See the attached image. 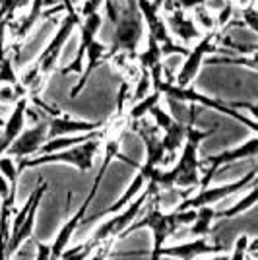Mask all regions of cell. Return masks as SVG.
<instances>
[{
	"mask_svg": "<svg viewBox=\"0 0 258 260\" xmlns=\"http://www.w3.org/2000/svg\"><path fill=\"white\" fill-rule=\"evenodd\" d=\"M29 98L23 86H0V103L4 105H16L20 99Z\"/></svg>",
	"mask_w": 258,
	"mask_h": 260,
	"instance_id": "cell-27",
	"label": "cell"
},
{
	"mask_svg": "<svg viewBox=\"0 0 258 260\" xmlns=\"http://www.w3.org/2000/svg\"><path fill=\"white\" fill-rule=\"evenodd\" d=\"M256 184L254 186H250V192L247 196H243L241 200H237L235 204L231 208H227L223 212H215V219H223V217H235L239 214H243V212H247L250 208L256 204Z\"/></svg>",
	"mask_w": 258,
	"mask_h": 260,
	"instance_id": "cell-24",
	"label": "cell"
},
{
	"mask_svg": "<svg viewBox=\"0 0 258 260\" xmlns=\"http://www.w3.org/2000/svg\"><path fill=\"white\" fill-rule=\"evenodd\" d=\"M150 89H151L150 74H148V72H144V70H140V80H138V86H136L134 93H132V103H136V101L144 99L146 95H150L151 93Z\"/></svg>",
	"mask_w": 258,
	"mask_h": 260,
	"instance_id": "cell-30",
	"label": "cell"
},
{
	"mask_svg": "<svg viewBox=\"0 0 258 260\" xmlns=\"http://www.w3.org/2000/svg\"><path fill=\"white\" fill-rule=\"evenodd\" d=\"M0 175L8 181L12 192H16L18 190V177H20V173H18V163H16L14 157L0 155Z\"/></svg>",
	"mask_w": 258,
	"mask_h": 260,
	"instance_id": "cell-26",
	"label": "cell"
},
{
	"mask_svg": "<svg viewBox=\"0 0 258 260\" xmlns=\"http://www.w3.org/2000/svg\"><path fill=\"white\" fill-rule=\"evenodd\" d=\"M86 56H87V62L84 64V70H82V74H80L78 84H76V86L72 87V91H70V98H76V95L87 86V80L93 74V70H95L97 64H99L101 60H111V58H113L111 53H109V45L103 43V41H99V39H93L91 43L87 45Z\"/></svg>",
	"mask_w": 258,
	"mask_h": 260,
	"instance_id": "cell-18",
	"label": "cell"
},
{
	"mask_svg": "<svg viewBox=\"0 0 258 260\" xmlns=\"http://www.w3.org/2000/svg\"><path fill=\"white\" fill-rule=\"evenodd\" d=\"M111 25V37H109V53L115 54H136L138 45L144 39V20L136 4H124L120 2L115 22Z\"/></svg>",
	"mask_w": 258,
	"mask_h": 260,
	"instance_id": "cell-2",
	"label": "cell"
},
{
	"mask_svg": "<svg viewBox=\"0 0 258 260\" xmlns=\"http://www.w3.org/2000/svg\"><path fill=\"white\" fill-rule=\"evenodd\" d=\"M138 10H140L142 20H144V27L148 29V37L162 47L163 58H169L173 54L184 56L188 53V47H183L171 39V35L167 31V25L163 22L162 6L155 0H138Z\"/></svg>",
	"mask_w": 258,
	"mask_h": 260,
	"instance_id": "cell-6",
	"label": "cell"
},
{
	"mask_svg": "<svg viewBox=\"0 0 258 260\" xmlns=\"http://www.w3.org/2000/svg\"><path fill=\"white\" fill-rule=\"evenodd\" d=\"M256 167L250 169L243 179L239 181H231L227 184H219V186H206V188H198L196 192H192L190 196H186L184 200H181L175 210L183 212V210H198V208L214 206L215 202L223 200L227 196H233L241 190H245L247 186H254L256 184Z\"/></svg>",
	"mask_w": 258,
	"mask_h": 260,
	"instance_id": "cell-7",
	"label": "cell"
},
{
	"mask_svg": "<svg viewBox=\"0 0 258 260\" xmlns=\"http://www.w3.org/2000/svg\"><path fill=\"white\" fill-rule=\"evenodd\" d=\"M190 122H183V120H173V124L167 130H163L162 134V144L165 155H167V163L175 161V155L177 152L183 148L184 138H186V128H188Z\"/></svg>",
	"mask_w": 258,
	"mask_h": 260,
	"instance_id": "cell-20",
	"label": "cell"
},
{
	"mask_svg": "<svg viewBox=\"0 0 258 260\" xmlns=\"http://www.w3.org/2000/svg\"><path fill=\"white\" fill-rule=\"evenodd\" d=\"M0 260L8 258V241H10V214L14 212L16 192H12L8 181L0 175Z\"/></svg>",
	"mask_w": 258,
	"mask_h": 260,
	"instance_id": "cell-16",
	"label": "cell"
},
{
	"mask_svg": "<svg viewBox=\"0 0 258 260\" xmlns=\"http://www.w3.org/2000/svg\"><path fill=\"white\" fill-rule=\"evenodd\" d=\"M10 23L12 22L10 20H6V18L0 20V58L6 56V29H8Z\"/></svg>",
	"mask_w": 258,
	"mask_h": 260,
	"instance_id": "cell-34",
	"label": "cell"
},
{
	"mask_svg": "<svg viewBox=\"0 0 258 260\" xmlns=\"http://www.w3.org/2000/svg\"><path fill=\"white\" fill-rule=\"evenodd\" d=\"M53 0H31L29 2V12L23 16V18H20L18 22H16V25H14V41H16V51H18V47H20V43H22L23 39L29 35V31H31L33 27H35V23L41 22V18H45V16H49L47 12H45V6L47 4H51Z\"/></svg>",
	"mask_w": 258,
	"mask_h": 260,
	"instance_id": "cell-19",
	"label": "cell"
},
{
	"mask_svg": "<svg viewBox=\"0 0 258 260\" xmlns=\"http://www.w3.org/2000/svg\"><path fill=\"white\" fill-rule=\"evenodd\" d=\"M153 91H159L163 95H167L169 101H179V103H188V105H200V107H206V109H214L217 113H221V115H227V117H231V119H235L237 122H241V124H245L248 128L252 130L254 134H256V120H250L247 119L245 115H241L237 109H233L227 101H221V99H214V98H208L204 93H198V91H194L192 87H177L173 82H167V80H163L159 86L155 87Z\"/></svg>",
	"mask_w": 258,
	"mask_h": 260,
	"instance_id": "cell-5",
	"label": "cell"
},
{
	"mask_svg": "<svg viewBox=\"0 0 258 260\" xmlns=\"http://www.w3.org/2000/svg\"><path fill=\"white\" fill-rule=\"evenodd\" d=\"M248 237L247 235H239L233 245V252L229 254V260H247L248 256Z\"/></svg>",
	"mask_w": 258,
	"mask_h": 260,
	"instance_id": "cell-31",
	"label": "cell"
},
{
	"mask_svg": "<svg viewBox=\"0 0 258 260\" xmlns=\"http://www.w3.org/2000/svg\"><path fill=\"white\" fill-rule=\"evenodd\" d=\"M47 188H49V184L45 183V181H41V183L33 188V192H31L33 202H31V206H29L27 216L23 217V221L18 225V228L14 229V231H10V241H8V258H10L12 254H14L16 250L22 247L27 239H31L33 231H35V219H37V212H39V206H41V198L45 196Z\"/></svg>",
	"mask_w": 258,
	"mask_h": 260,
	"instance_id": "cell-12",
	"label": "cell"
},
{
	"mask_svg": "<svg viewBox=\"0 0 258 260\" xmlns=\"http://www.w3.org/2000/svg\"><path fill=\"white\" fill-rule=\"evenodd\" d=\"M247 260H256V258H252V256H247Z\"/></svg>",
	"mask_w": 258,
	"mask_h": 260,
	"instance_id": "cell-39",
	"label": "cell"
},
{
	"mask_svg": "<svg viewBox=\"0 0 258 260\" xmlns=\"http://www.w3.org/2000/svg\"><path fill=\"white\" fill-rule=\"evenodd\" d=\"M37 109H41L45 113V119L49 124V132H47V140L53 138H62V136H76V134H87V132H95L101 130L105 124L103 122H91V120H80L66 117L60 111H54L53 107L45 105L41 99L33 98Z\"/></svg>",
	"mask_w": 258,
	"mask_h": 260,
	"instance_id": "cell-9",
	"label": "cell"
},
{
	"mask_svg": "<svg viewBox=\"0 0 258 260\" xmlns=\"http://www.w3.org/2000/svg\"><path fill=\"white\" fill-rule=\"evenodd\" d=\"M194 22H200L204 25L206 33L208 31H217V27H215V18L212 16V10H208L206 6H196V10H194Z\"/></svg>",
	"mask_w": 258,
	"mask_h": 260,
	"instance_id": "cell-28",
	"label": "cell"
},
{
	"mask_svg": "<svg viewBox=\"0 0 258 260\" xmlns=\"http://www.w3.org/2000/svg\"><path fill=\"white\" fill-rule=\"evenodd\" d=\"M99 148H101V138H91V140L82 142L78 146L66 148L60 152L22 159V161H18V173L25 171L27 167H39V165H49V163H64V165L76 167L82 173H87L93 167V159H95Z\"/></svg>",
	"mask_w": 258,
	"mask_h": 260,
	"instance_id": "cell-3",
	"label": "cell"
},
{
	"mask_svg": "<svg viewBox=\"0 0 258 260\" xmlns=\"http://www.w3.org/2000/svg\"><path fill=\"white\" fill-rule=\"evenodd\" d=\"M120 2H124V4H136L138 0H120Z\"/></svg>",
	"mask_w": 258,
	"mask_h": 260,
	"instance_id": "cell-38",
	"label": "cell"
},
{
	"mask_svg": "<svg viewBox=\"0 0 258 260\" xmlns=\"http://www.w3.org/2000/svg\"><path fill=\"white\" fill-rule=\"evenodd\" d=\"M159 190H157V186H153V184H148V188L140 192V194L136 196L132 202H130L128 206L124 208V210H120L117 214H113V216H109L107 221H103L101 225H97V229L93 231V235L89 237V245L95 249L99 247L103 241H109V239H118L126 229L136 221V217L142 214V210L146 206V202L150 200L153 194H157Z\"/></svg>",
	"mask_w": 258,
	"mask_h": 260,
	"instance_id": "cell-4",
	"label": "cell"
},
{
	"mask_svg": "<svg viewBox=\"0 0 258 260\" xmlns=\"http://www.w3.org/2000/svg\"><path fill=\"white\" fill-rule=\"evenodd\" d=\"M162 202V196L159 192L153 194L150 198V206L144 212V216L140 219H136L132 225H130L120 237H126L130 233L138 231V229H150L151 237H153V247L150 252V260H162V249L165 247V241L169 237H173L181 228H188L196 217V210H183V212H177L173 210L169 214L162 212L159 208Z\"/></svg>",
	"mask_w": 258,
	"mask_h": 260,
	"instance_id": "cell-1",
	"label": "cell"
},
{
	"mask_svg": "<svg viewBox=\"0 0 258 260\" xmlns=\"http://www.w3.org/2000/svg\"><path fill=\"white\" fill-rule=\"evenodd\" d=\"M163 22L167 25V31L173 41L179 39L183 43H192V41H200V37H202V31L196 25V22L190 16H186V12L179 6L165 12Z\"/></svg>",
	"mask_w": 258,
	"mask_h": 260,
	"instance_id": "cell-14",
	"label": "cell"
},
{
	"mask_svg": "<svg viewBox=\"0 0 258 260\" xmlns=\"http://www.w3.org/2000/svg\"><path fill=\"white\" fill-rule=\"evenodd\" d=\"M215 33L208 31L200 37V41H196L192 49H188V53L184 54V60L181 62L177 74L173 76V84L177 87H188L194 82V78L198 76L200 68L204 64L206 56L210 53H221V47L215 45Z\"/></svg>",
	"mask_w": 258,
	"mask_h": 260,
	"instance_id": "cell-8",
	"label": "cell"
},
{
	"mask_svg": "<svg viewBox=\"0 0 258 260\" xmlns=\"http://www.w3.org/2000/svg\"><path fill=\"white\" fill-rule=\"evenodd\" d=\"M208 64H239V66H248V68H256V58L250 56V58H245V56H237V58H206Z\"/></svg>",
	"mask_w": 258,
	"mask_h": 260,
	"instance_id": "cell-29",
	"label": "cell"
},
{
	"mask_svg": "<svg viewBox=\"0 0 258 260\" xmlns=\"http://www.w3.org/2000/svg\"><path fill=\"white\" fill-rule=\"evenodd\" d=\"M159 101H162V93L159 91H151L150 95H146L140 101L132 103V107L128 111V120L130 122H138V120L146 119L150 115L151 109L155 107V105H159Z\"/></svg>",
	"mask_w": 258,
	"mask_h": 260,
	"instance_id": "cell-23",
	"label": "cell"
},
{
	"mask_svg": "<svg viewBox=\"0 0 258 260\" xmlns=\"http://www.w3.org/2000/svg\"><path fill=\"white\" fill-rule=\"evenodd\" d=\"M144 184H146V179L138 173L134 179H132V183L128 184V188L124 190V194L120 196L117 202H113V204H111V206H109L103 214H105V216H113V214H117V212H120V210H124V208L128 206L130 202H132L136 196L140 194L142 188H144ZM103 214H101V216H103Z\"/></svg>",
	"mask_w": 258,
	"mask_h": 260,
	"instance_id": "cell-21",
	"label": "cell"
},
{
	"mask_svg": "<svg viewBox=\"0 0 258 260\" xmlns=\"http://www.w3.org/2000/svg\"><path fill=\"white\" fill-rule=\"evenodd\" d=\"M210 260H229V254H214V258H210Z\"/></svg>",
	"mask_w": 258,
	"mask_h": 260,
	"instance_id": "cell-37",
	"label": "cell"
},
{
	"mask_svg": "<svg viewBox=\"0 0 258 260\" xmlns=\"http://www.w3.org/2000/svg\"><path fill=\"white\" fill-rule=\"evenodd\" d=\"M256 153H258V138H256V134H252L245 144H241V146H237V148L223 150V152L215 153V155L206 157L204 161H202V167H208V169H206L204 177L200 179V186H198V188L210 186V181L221 171V167L241 161V159H247V157H254Z\"/></svg>",
	"mask_w": 258,
	"mask_h": 260,
	"instance_id": "cell-11",
	"label": "cell"
},
{
	"mask_svg": "<svg viewBox=\"0 0 258 260\" xmlns=\"http://www.w3.org/2000/svg\"><path fill=\"white\" fill-rule=\"evenodd\" d=\"M49 256H51V245L37 243V254H35V260H49Z\"/></svg>",
	"mask_w": 258,
	"mask_h": 260,
	"instance_id": "cell-35",
	"label": "cell"
},
{
	"mask_svg": "<svg viewBox=\"0 0 258 260\" xmlns=\"http://www.w3.org/2000/svg\"><path fill=\"white\" fill-rule=\"evenodd\" d=\"M105 0H84L80 8H76L80 18H86V16H91V14H99L101 8H103Z\"/></svg>",
	"mask_w": 258,
	"mask_h": 260,
	"instance_id": "cell-32",
	"label": "cell"
},
{
	"mask_svg": "<svg viewBox=\"0 0 258 260\" xmlns=\"http://www.w3.org/2000/svg\"><path fill=\"white\" fill-rule=\"evenodd\" d=\"M214 219H215V210L212 206L198 208V210H196V217H194V221L188 225V233H190L194 239L208 237V233H210V228H212V221H214Z\"/></svg>",
	"mask_w": 258,
	"mask_h": 260,
	"instance_id": "cell-22",
	"label": "cell"
},
{
	"mask_svg": "<svg viewBox=\"0 0 258 260\" xmlns=\"http://www.w3.org/2000/svg\"><path fill=\"white\" fill-rule=\"evenodd\" d=\"M49 124L45 119V113L39 109V120H35L29 128H23V132L10 144L4 155H10L16 159V163L22 159H29L39 153V148L47 142Z\"/></svg>",
	"mask_w": 258,
	"mask_h": 260,
	"instance_id": "cell-10",
	"label": "cell"
},
{
	"mask_svg": "<svg viewBox=\"0 0 258 260\" xmlns=\"http://www.w3.org/2000/svg\"><path fill=\"white\" fill-rule=\"evenodd\" d=\"M0 86H22L16 72L14 54H6L4 58H0Z\"/></svg>",
	"mask_w": 258,
	"mask_h": 260,
	"instance_id": "cell-25",
	"label": "cell"
},
{
	"mask_svg": "<svg viewBox=\"0 0 258 260\" xmlns=\"http://www.w3.org/2000/svg\"><path fill=\"white\" fill-rule=\"evenodd\" d=\"M132 124H134V130L138 132V136L144 140V146H146V163H144V167L146 169H159L162 165L167 163V155H165V150H163L162 134H159L157 126L150 124L146 119L132 122Z\"/></svg>",
	"mask_w": 258,
	"mask_h": 260,
	"instance_id": "cell-13",
	"label": "cell"
},
{
	"mask_svg": "<svg viewBox=\"0 0 258 260\" xmlns=\"http://www.w3.org/2000/svg\"><path fill=\"white\" fill-rule=\"evenodd\" d=\"M27 107H29V98L20 99L12 109L10 117L4 120L2 130H0V155L6 153L12 142L16 140L25 128V122H27L25 120V111H27Z\"/></svg>",
	"mask_w": 258,
	"mask_h": 260,
	"instance_id": "cell-17",
	"label": "cell"
},
{
	"mask_svg": "<svg viewBox=\"0 0 258 260\" xmlns=\"http://www.w3.org/2000/svg\"><path fill=\"white\" fill-rule=\"evenodd\" d=\"M223 250L221 245L210 243L208 239H192V241H184V243H177L171 247H163L162 258L169 256L175 260H194L198 256H206V254H219Z\"/></svg>",
	"mask_w": 258,
	"mask_h": 260,
	"instance_id": "cell-15",
	"label": "cell"
},
{
	"mask_svg": "<svg viewBox=\"0 0 258 260\" xmlns=\"http://www.w3.org/2000/svg\"><path fill=\"white\" fill-rule=\"evenodd\" d=\"M111 249H113V239L103 241L99 247H95V249H93V252L89 254V258H87V260H107Z\"/></svg>",
	"mask_w": 258,
	"mask_h": 260,
	"instance_id": "cell-33",
	"label": "cell"
},
{
	"mask_svg": "<svg viewBox=\"0 0 258 260\" xmlns=\"http://www.w3.org/2000/svg\"><path fill=\"white\" fill-rule=\"evenodd\" d=\"M162 8H165V12L171 10V8H175V0H163Z\"/></svg>",
	"mask_w": 258,
	"mask_h": 260,
	"instance_id": "cell-36",
	"label": "cell"
}]
</instances>
